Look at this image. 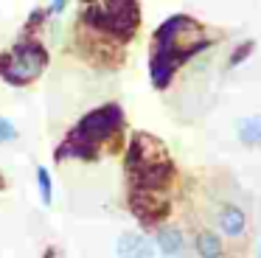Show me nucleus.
<instances>
[{"label": "nucleus", "mask_w": 261, "mask_h": 258, "mask_svg": "<svg viewBox=\"0 0 261 258\" xmlns=\"http://www.w3.org/2000/svg\"><path fill=\"white\" fill-rule=\"evenodd\" d=\"M250 50H253V42H242L236 50H233V56H230V62H227V67H236L239 62L244 59V56H250Z\"/></svg>", "instance_id": "9"}, {"label": "nucleus", "mask_w": 261, "mask_h": 258, "mask_svg": "<svg viewBox=\"0 0 261 258\" xmlns=\"http://www.w3.org/2000/svg\"><path fill=\"white\" fill-rule=\"evenodd\" d=\"M17 138H20V129L14 126V121H9V118H3V115H0V146L14 143Z\"/></svg>", "instance_id": "8"}, {"label": "nucleus", "mask_w": 261, "mask_h": 258, "mask_svg": "<svg viewBox=\"0 0 261 258\" xmlns=\"http://www.w3.org/2000/svg\"><path fill=\"white\" fill-rule=\"evenodd\" d=\"M115 258H158L152 236L141 230H124L115 239Z\"/></svg>", "instance_id": "3"}, {"label": "nucleus", "mask_w": 261, "mask_h": 258, "mask_svg": "<svg viewBox=\"0 0 261 258\" xmlns=\"http://www.w3.org/2000/svg\"><path fill=\"white\" fill-rule=\"evenodd\" d=\"M233 135L244 149H261V112L242 115L233 123Z\"/></svg>", "instance_id": "5"}, {"label": "nucleus", "mask_w": 261, "mask_h": 258, "mask_svg": "<svg viewBox=\"0 0 261 258\" xmlns=\"http://www.w3.org/2000/svg\"><path fill=\"white\" fill-rule=\"evenodd\" d=\"M48 50L37 39H23L14 50H9L0 59V76L9 84H29L45 70Z\"/></svg>", "instance_id": "1"}, {"label": "nucleus", "mask_w": 261, "mask_h": 258, "mask_svg": "<svg viewBox=\"0 0 261 258\" xmlns=\"http://www.w3.org/2000/svg\"><path fill=\"white\" fill-rule=\"evenodd\" d=\"M37 191H40V199L42 205H54V179H51V171L45 166H37Z\"/></svg>", "instance_id": "7"}, {"label": "nucleus", "mask_w": 261, "mask_h": 258, "mask_svg": "<svg viewBox=\"0 0 261 258\" xmlns=\"http://www.w3.org/2000/svg\"><path fill=\"white\" fill-rule=\"evenodd\" d=\"M70 0H51V14H65Z\"/></svg>", "instance_id": "10"}, {"label": "nucleus", "mask_w": 261, "mask_h": 258, "mask_svg": "<svg viewBox=\"0 0 261 258\" xmlns=\"http://www.w3.org/2000/svg\"><path fill=\"white\" fill-rule=\"evenodd\" d=\"M154 250H158L160 258H188V241L186 233L174 224H160L152 236Z\"/></svg>", "instance_id": "4"}, {"label": "nucleus", "mask_w": 261, "mask_h": 258, "mask_svg": "<svg viewBox=\"0 0 261 258\" xmlns=\"http://www.w3.org/2000/svg\"><path fill=\"white\" fill-rule=\"evenodd\" d=\"M191 250L197 258H225V239L216 230H197Z\"/></svg>", "instance_id": "6"}, {"label": "nucleus", "mask_w": 261, "mask_h": 258, "mask_svg": "<svg viewBox=\"0 0 261 258\" xmlns=\"http://www.w3.org/2000/svg\"><path fill=\"white\" fill-rule=\"evenodd\" d=\"M255 258H261V241H258V252H255Z\"/></svg>", "instance_id": "11"}, {"label": "nucleus", "mask_w": 261, "mask_h": 258, "mask_svg": "<svg viewBox=\"0 0 261 258\" xmlns=\"http://www.w3.org/2000/svg\"><path fill=\"white\" fill-rule=\"evenodd\" d=\"M214 224H216V233L225 236V239H242L247 233V213H244L242 205L225 199L214 211Z\"/></svg>", "instance_id": "2"}]
</instances>
